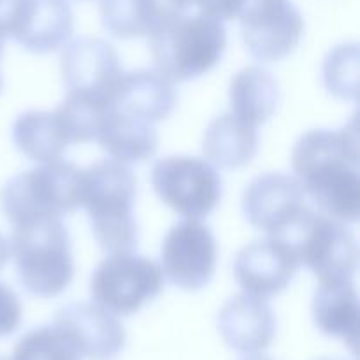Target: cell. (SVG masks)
<instances>
[{"instance_id": "obj_1", "label": "cell", "mask_w": 360, "mask_h": 360, "mask_svg": "<svg viewBox=\"0 0 360 360\" xmlns=\"http://www.w3.org/2000/svg\"><path fill=\"white\" fill-rule=\"evenodd\" d=\"M359 125L315 129L299 137L292 150L294 178L320 213L357 224L360 211Z\"/></svg>"}, {"instance_id": "obj_2", "label": "cell", "mask_w": 360, "mask_h": 360, "mask_svg": "<svg viewBox=\"0 0 360 360\" xmlns=\"http://www.w3.org/2000/svg\"><path fill=\"white\" fill-rule=\"evenodd\" d=\"M137 181L125 164L95 162L83 169L81 206L86 210L95 241L108 253H130L139 245L134 217Z\"/></svg>"}, {"instance_id": "obj_3", "label": "cell", "mask_w": 360, "mask_h": 360, "mask_svg": "<svg viewBox=\"0 0 360 360\" xmlns=\"http://www.w3.org/2000/svg\"><path fill=\"white\" fill-rule=\"evenodd\" d=\"M148 39L157 70L172 83L197 79L213 70L227 48L224 21L190 9L167 18Z\"/></svg>"}, {"instance_id": "obj_4", "label": "cell", "mask_w": 360, "mask_h": 360, "mask_svg": "<svg viewBox=\"0 0 360 360\" xmlns=\"http://www.w3.org/2000/svg\"><path fill=\"white\" fill-rule=\"evenodd\" d=\"M9 245L20 283L28 294L56 297L72 283V246L62 218L14 225Z\"/></svg>"}, {"instance_id": "obj_5", "label": "cell", "mask_w": 360, "mask_h": 360, "mask_svg": "<svg viewBox=\"0 0 360 360\" xmlns=\"http://www.w3.org/2000/svg\"><path fill=\"white\" fill-rule=\"evenodd\" d=\"M81 195L83 169L60 158L11 178L0 192V210L14 227L74 213L81 206Z\"/></svg>"}, {"instance_id": "obj_6", "label": "cell", "mask_w": 360, "mask_h": 360, "mask_svg": "<svg viewBox=\"0 0 360 360\" xmlns=\"http://www.w3.org/2000/svg\"><path fill=\"white\" fill-rule=\"evenodd\" d=\"M294 248L299 264L322 281L354 280L359 245L347 224L308 207L281 236Z\"/></svg>"}, {"instance_id": "obj_7", "label": "cell", "mask_w": 360, "mask_h": 360, "mask_svg": "<svg viewBox=\"0 0 360 360\" xmlns=\"http://www.w3.org/2000/svg\"><path fill=\"white\" fill-rule=\"evenodd\" d=\"M164 281V273L153 260L132 252L111 253L91 274L90 294L95 304L112 315L130 316L160 294Z\"/></svg>"}, {"instance_id": "obj_8", "label": "cell", "mask_w": 360, "mask_h": 360, "mask_svg": "<svg viewBox=\"0 0 360 360\" xmlns=\"http://www.w3.org/2000/svg\"><path fill=\"white\" fill-rule=\"evenodd\" d=\"M151 185L162 202L190 220L210 217L224 192L221 176L213 164L183 155L158 160L151 171Z\"/></svg>"}, {"instance_id": "obj_9", "label": "cell", "mask_w": 360, "mask_h": 360, "mask_svg": "<svg viewBox=\"0 0 360 360\" xmlns=\"http://www.w3.org/2000/svg\"><path fill=\"white\" fill-rule=\"evenodd\" d=\"M236 20L253 58L280 62L301 42L304 20L292 0H245Z\"/></svg>"}, {"instance_id": "obj_10", "label": "cell", "mask_w": 360, "mask_h": 360, "mask_svg": "<svg viewBox=\"0 0 360 360\" xmlns=\"http://www.w3.org/2000/svg\"><path fill=\"white\" fill-rule=\"evenodd\" d=\"M217 239L211 229L199 220L185 218L178 221L162 241V273L183 290L195 292L207 287L217 271Z\"/></svg>"}, {"instance_id": "obj_11", "label": "cell", "mask_w": 360, "mask_h": 360, "mask_svg": "<svg viewBox=\"0 0 360 360\" xmlns=\"http://www.w3.org/2000/svg\"><path fill=\"white\" fill-rule=\"evenodd\" d=\"M67 94L112 104L123 76L118 53L109 42L97 37H77L63 46L60 56Z\"/></svg>"}, {"instance_id": "obj_12", "label": "cell", "mask_w": 360, "mask_h": 360, "mask_svg": "<svg viewBox=\"0 0 360 360\" xmlns=\"http://www.w3.org/2000/svg\"><path fill=\"white\" fill-rule=\"evenodd\" d=\"M308 207L297 179L281 172L259 176L243 193L246 221L273 238H281Z\"/></svg>"}, {"instance_id": "obj_13", "label": "cell", "mask_w": 360, "mask_h": 360, "mask_svg": "<svg viewBox=\"0 0 360 360\" xmlns=\"http://www.w3.org/2000/svg\"><path fill=\"white\" fill-rule=\"evenodd\" d=\"M299 264L294 248L280 238L250 243L234 260V278L245 294L271 299L281 294L297 274Z\"/></svg>"}, {"instance_id": "obj_14", "label": "cell", "mask_w": 360, "mask_h": 360, "mask_svg": "<svg viewBox=\"0 0 360 360\" xmlns=\"http://www.w3.org/2000/svg\"><path fill=\"white\" fill-rule=\"evenodd\" d=\"M58 326L81 357L105 360L112 359L123 350L127 341L125 329L111 311L94 302H74L55 315Z\"/></svg>"}, {"instance_id": "obj_15", "label": "cell", "mask_w": 360, "mask_h": 360, "mask_svg": "<svg viewBox=\"0 0 360 360\" xmlns=\"http://www.w3.org/2000/svg\"><path fill=\"white\" fill-rule=\"evenodd\" d=\"M218 329L236 352L252 355L266 350L276 333V319L267 299L239 294L229 299L218 315Z\"/></svg>"}, {"instance_id": "obj_16", "label": "cell", "mask_w": 360, "mask_h": 360, "mask_svg": "<svg viewBox=\"0 0 360 360\" xmlns=\"http://www.w3.org/2000/svg\"><path fill=\"white\" fill-rule=\"evenodd\" d=\"M112 105L144 122H162L174 111V84L160 70L141 69L123 72Z\"/></svg>"}, {"instance_id": "obj_17", "label": "cell", "mask_w": 360, "mask_h": 360, "mask_svg": "<svg viewBox=\"0 0 360 360\" xmlns=\"http://www.w3.org/2000/svg\"><path fill=\"white\" fill-rule=\"evenodd\" d=\"M95 143L111 160L129 165L148 160L157 153L158 134L153 123L111 105L102 118Z\"/></svg>"}, {"instance_id": "obj_18", "label": "cell", "mask_w": 360, "mask_h": 360, "mask_svg": "<svg viewBox=\"0 0 360 360\" xmlns=\"http://www.w3.org/2000/svg\"><path fill=\"white\" fill-rule=\"evenodd\" d=\"M192 7V0H101V20L118 39L150 37L167 18Z\"/></svg>"}, {"instance_id": "obj_19", "label": "cell", "mask_w": 360, "mask_h": 360, "mask_svg": "<svg viewBox=\"0 0 360 360\" xmlns=\"http://www.w3.org/2000/svg\"><path fill=\"white\" fill-rule=\"evenodd\" d=\"M207 162L214 167L236 171L255 158L259 151V127L225 112L207 125L202 139Z\"/></svg>"}, {"instance_id": "obj_20", "label": "cell", "mask_w": 360, "mask_h": 360, "mask_svg": "<svg viewBox=\"0 0 360 360\" xmlns=\"http://www.w3.org/2000/svg\"><path fill=\"white\" fill-rule=\"evenodd\" d=\"M313 319L323 334L340 338L355 350L359 340V295L354 280L322 281L313 297Z\"/></svg>"}, {"instance_id": "obj_21", "label": "cell", "mask_w": 360, "mask_h": 360, "mask_svg": "<svg viewBox=\"0 0 360 360\" xmlns=\"http://www.w3.org/2000/svg\"><path fill=\"white\" fill-rule=\"evenodd\" d=\"M229 101L232 112L238 118L260 127L269 122L280 108V84L267 69L248 65L232 77Z\"/></svg>"}, {"instance_id": "obj_22", "label": "cell", "mask_w": 360, "mask_h": 360, "mask_svg": "<svg viewBox=\"0 0 360 360\" xmlns=\"http://www.w3.org/2000/svg\"><path fill=\"white\" fill-rule=\"evenodd\" d=\"M74 14L65 0H34L30 14L14 41L27 51L46 55L70 41Z\"/></svg>"}, {"instance_id": "obj_23", "label": "cell", "mask_w": 360, "mask_h": 360, "mask_svg": "<svg viewBox=\"0 0 360 360\" xmlns=\"http://www.w3.org/2000/svg\"><path fill=\"white\" fill-rule=\"evenodd\" d=\"M13 141L35 164L60 160L70 144L55 111H27L18 116L13 125Z\"/></svg>"}, {"instance_id": "obj_24", "label": "cell", "mask_w": 360, "mask_h": 360, "mask_svg": "<svg viewBox=\"0 0 360 360\" xmlns=\"http://www.w3.org/2000/svg\"><path fill=\"white\" fill-rule=\"evenodd\" d=\"M70 338L58 326H42L25 334L14 347L13 360H81Z\"/></svg>"}, {"instance_id": "obj_25", "label": "cell", "mask_w": 360, "mask_h": 360, "mask_svg": "<svg viewBox=\"0 0 360 360\" xmlns=\"http://www.w3.org/2000/svg\"><path fill=\"white\" fill-rule=\"evenodd\" d=\"M323 83L340 98H357L359 88V48L357 44H341L323 60Z\"/></svg>"}, {"instance_id": "obj_26", "label": "cell", "mask_w": 360, "mask_h": 360, "mask_svg": "<svg viewBox=\"0 0 360 360\" xmlns=\"http://www.w3.org/2000/svg\"><path fill=\"white\" fill-rule=\"evenodd\" d=\"M23 309L18 295L0 281V338L11 336L20 327Z\"/></svg>"}, {"instance_id": "obj_27", "label": "cell", "mask_w": 360, "mask_h": 360, "mask_svg": "<svg viewBox=\"0 0 360 360\" xmlns=\"http://www.w3.org/2000/svg\"><path fill=\"white\" fill-rule=\"evenodd\" d=\"M245 0H192V6H195L200 13L213 16L220 21L236 20L241 11Z\"/></svg>"}, {"instance_id": "obj_28", "label": "cell", "mask_w": 360, "mask_h": 360, "mask_svg": "<svg viewBox=\"0 0 360 360\" xmlns=\"http://www.w3.org/2000/svg\"><path fill=\"white\" fill-rule=\"evenodd\" d=\"M11 259V245L2 234H0V269L7 264V260Z\"/></svg>"}, {"instance_id": "obj_29", "label": "cell", "mask_w": 360, "mask_h": 360, "mask_svg": "<svg viewBox=\"0 0 360 360\" xmlns=\"http://www.w3.org/2000/svg\"><path fill=\"white\" fill-rule=\"evenodd\" d=\"M4 42H6V39L0 35V56H2V51H4ZM4 88V81H2V76H0V91H2Z\"/></svg>"}, {"instance_id": "obj_30", "label": "cell", "mask_w": 360, "mask_h": 360, "mask_svg": "<svg viewBox=\"0 0 360 360\" xmlns=\"http://www.w3.org/2000/svg\"><path fill=\"white\" fill-rule=\"evenodd\" d=\"M243 360H271V359L262 357V355H253L252 354V357H246V359H243Z\"/></svg>"}, {"instance_id": "obj_31", "label": "cell", "mask_w": 360, "mask_h": 360, "mask_svg": "<svg viewBox=\"0 0 360 360\" xmlns=\"http://www.w3.org/2000/svg\"><path fill=\"white\" fill-rule=\"evenodd\" d=\"M0 360H2V359H0Z\"/></svg>"}]
</instances>
